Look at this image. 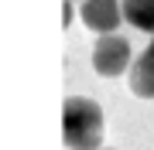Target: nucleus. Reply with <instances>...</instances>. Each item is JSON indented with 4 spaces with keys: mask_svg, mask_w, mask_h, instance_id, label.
I'll return each mask as SVG.
<instances>
[{
    "mask_svg": "<svg viewBox=\"0 0 154 150\" xmlns=\"http://www.w3.org/2000/svg\"><path fill=\"white\" fill-rule=\"evenodd\" d=\"M123 21L154 34V0H123Z\"/></svg>",
    "mask_w": 154,
    "mask_h": 150,
    "instance_id": "5",
    "label": "nucleus"
},
{
    "mask_svg": "<svg viewBox=\"0 0 154 150\" xmlns=\"http://www.w3.org/2000/svg\"><path fill=\"white\" fill-rule=\"evenodd\" d=\"M62 10H65V14H62V21H65V28H69V24H72V0L62 7Z\"/></svg>",
    "mask_w": 154,
    "mask_h": 150,
    "instance_id": "6",
    "label": "nucleus"
},
{
    "mask_svg": "<svg viewBox=\"0 0 154 150\" xmlns=\"http://www.w3.org/2000/svg\"><path fill=\"white\" fill-rule=\"evenodd\" d=\"M93 65L103 78H116L130 68V41L120 34H103L93 48Z\"/></svg>",
    "mask_w": 154,
    "mask_h": 150,
    "instance_id": "2",
    "label": "nucleus"
},
{
    "mask_svg": "<svg viewBox=\"0 0 154 150\" xmlns=\"http://www.w3.org/2000/svg\"><path fill=\"white\" fill-rule=\"evenodd\" d=\"M130 92L140 99H154V41L130 65Z\"/></svg>",
    "mask_w": 154,
    "mask_h": 150,
    "instance_id": "4",
    "label": "nucleus"
},
{
    "mask_svg": "<svg viewBox=\"0 0 154 150\" xmlns=\"http://www.w3.org/2000/svg\"><path fill=\"white\" fill-rule=\"evenodd\" d=\"M82 24L99 34H113L123 21V0H82Z\"/></svg>",
    "mask_w": 154,
    "mask_h": 150,
    "instance_id": "3",
    "label": "nucleus"
},
{
    "mask_svg": "<svg viewBox=\"0 0 154 150\" xmlns=\"http://www.w3.org/2000/svg\"><path fill=\"white\" fill-rule=\"evenodd\" d=\"M62 133L69 150H96L103 143V109L96 99L72 96L62 109Z\"/></svg>",
    "mask_w": 154,
    "mask_h": 150,
    "instance_id": "1",
    "label": "nucleus"
}]
</instances>
